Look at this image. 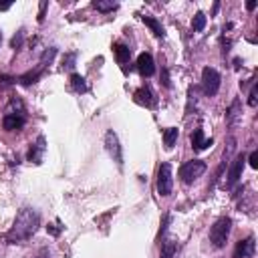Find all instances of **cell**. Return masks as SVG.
Here are the masks:
<instances>
[{
	"label": "cell",
	"mask_w": 258,
	"mask_h": 258,
	"mask_svg": "<svg viewBox=\"0 0 258 258\" xmlns=\"http://www.w3.org/2000/svg\"><path fill=\"white\" fill-rule=\"evenodd\" d=\"M40 226V214L32 208H22L18 214H16V220L12 224V228L8 230L6 234V240L8 242H22V240H28L36 228Z\"/></svg>",
	"instance_id": "cell-1"
},
{
	"label": "cell",
	"mask_w": 258,
	"mask_h": 258,
	"mask_svg": "<svg viewBox=\"0 0 258 258\" xmlns=\"http://www.w3.org/2000/svg\"><path fill=\"white\" fill-rule=\"evenodd\" d=\"M230 230H232V220L228 216L220 218L214 222V226L210 228V242L216 246V248H224L226 246V240L230 236Z\"/></svg>",
	"instance_id": "cell-2"
},
{
	"label": "cell",
	"mask_w": 258,
	"mask_h": 258,
	"mask_svg": "<svg viewBox=\"0 0 258 258\" xmlns=\"http://www.w3.org/2000/svg\"><path fill=\"white\" fill-rule=\"evenodd\" d=\"M220 85H222V77L214 67H206L202 71V89L206 97H214L220 91Z\"/></svg>",
	"instance_id": "cell-3"
},
{
	"label": "cell",
	"mask_w": 258,
	"mask_h": 258,
	"mask_svg": "<svg viewBox=\"0 0 258 258\" xmlns=\"http://www.w3.org/2000/svg\"><path fill=\"white\" fill-rule=\"evenodd\" d=\"M208 170L206 162L202 160H192V162H186L182 168H180V178L184 184H194L198 178L204 176V172Z\"/></svg>",
	"instance_id": "cell-4"
},
{
	"label": "cell",
	"mask_w": 258,
	"mask_h": 258,
	"mask_svg": "<svg viewBox=\"0 0 258 258\" xmlns=\"http://www.w3.org/2000/svg\"><path fill=\"white\" fill-rule=\"evenodd\" d=\"M174 190V172H172V164L164 162L158 170V194L160 196H170Z\"/></svg>",
	"instance_id": "cell-5"
},
{
	"label": "cell",
	"mask_w": 258,
	"mask_h": 258,
	"mask_svg": "<svg viewBox=\"0 0 258 258\" xmlns=\"http://www.w3.org/2000/svg\"><path fill=\"white\" fill-rule=\"evenodd\" d=\"M105 149H107V153L111 156V160L119 168H123V149H121L119 137H117V133L113 129H107V133H105Z\"/></svg>",
	"instance_id": "cell-6"
},
{
	"label": "cell",
	"mask_w": 258,
	"mask_h": 258,
	"mask_svg": "<svg viewBox=\"0 0 258 258\" xmlns=\"http://www.w3.org/2000/svg\"><path fill=\"white\" fill-rule=\"evenodd\" d=\"M244 156H236L234 158V162H232V166H230V170H228V180H226V188L230 190V188H234L238 182H240V178H242V172H244Z\"/></svg>",
	"instance_id": "cell-7"
},
{
	"label": "cell",
	"mask_w": 258,
	"mask_h": 258,
	"mask_svg": "<svg viewBox=\"0 0 258 258\" xmlns=\"http://www.w3.org/2000/svg\"><path fill=\"white\" fill-rule=\"evenodd\" d=\"M44 151H46V139H44V135H38L36 137V141L30 145V149H28V156H26V160L30 162V164H42V156H44Z\"/></svg>",
	"instance_id": "cell-8"
},
{
	"label": "cell",
	"mask_w": 258,
	"mask_h": 258,
	"mask_svg": "<svg viewBox=\"0 0 258 258\" xmlns=\"http://www.w3.org/2000/svg\"><path fill=\"white\" fill-rule=\"evenodd\" d=\"M256 252V240L254 236H248L246 240H240L234 250V258H254Z\"/></svg>",
	"instance_id": "cell-9"
},
{
	"label": "cell",
	"mask_w": 258,
	"mask_h": 258,
	"mask_svg": "<svg viewBox=\"0 0 258 258\" xmlns=\"http://www.w3.org/2000/svg\"><path fill=\"white\" fill-rule=\"evenodd\" d=\"M137 71L143 77H151L153 73H156V63H153V57L149 53H141L137 57Z\"/></svg>",
	"instance_id": "cell-10"
},
{
	"label": "cell",
	"mask_w": 258,
	"mask_h": 258,
	"mask_svg": "<svg viewBox=\"0 0 258 258\" xmlns=\"http://www.w3.org/2000/svg\"><path fill=\"white\" fill-rule=\"evenodd\" d=\"M26 123V115H14V113H6L2 119V127L6 131H18L22 129Z\"/></svg>",
	"instance_id": "cell-11"
},
{
	"label": "cell",
	"mask_w": 258,
	"mask_h": 258,
	"mask_svg": "<svg viewBox=\"0 0 258 258\" xmlns=\"http://www.w3.org/2000/svg\"><path fill=\"white\" fill-rule=\"evenodd\" d=\"M135 101L139 103V105H145V107H156V97H153V93L147 85H143L135 91Z\"/></svg>",
	"instance_id": "cell-12"
},
{
	"label": "cell",
	"mask_w": 258,
	"mask_h": 258,
	"mask_svg": "<svg viewBox=\"0 0 258 258\" xmlns=\"http://www.w3.org/2000/svg\"><path fill=\"white\" fill-rule=\"evenodd\" d=\"M212 143H214V139H206V137H204V129H200V127L192 133V147H194L196 151L208 149V147H212Z\"/></svg>",
	"instance_id": "cell-13"
},
{
	"label": "cell",
	"mask_w": 258,
	"mask_h": 258,
	"mask_svg": "<svg viewBox=\"0 0 258 258\" xmlns=\"http://www.w3.org/2000/svg\"><path fill=\"white\" fill-rule=\"evenodd\" d=\"M141 20H143V24L145 26H149V30L156 34L158 38H162V36H166V28L162 26V22L156 18V16H149V14H145V16H141Z\"/></svg>",
	"instance_id": "cell-14"
},
{
	"label": "cell",
	"mask_w": 258,
	"mask_h": 258,
	"mask_svg": "<svg viewBox=\"0 0 258 258\" xmlns=\"http://www.w3.org/2000/svg\"><path fill=\"white\" fill-rule=\"evenodd\" d=\"M113 53H115V59H117L119 65H125L131 59V48L127 44H123V42H115L113 44Z\"/></svg>",
	"instance_id": "cell-15"
},
{
	"label": "cell",
	"mask_w": 258,
	"mask_h": 258,
	"mask_svg": "<svg viewBox=\"0 0 258 258\" xmlns=\"http://www.w3.org/2000/svg\"><path fill=\"white\" fill-rule=\"evenodd\" d=\"M240 99H234L232 103H230V107L226 109V121H228V125H234L238 119H240Z\"/></svg>",
	"instance_id": "cell-16"
},
{
	"label": "cell",
	"mask_w": 258,
	"mask_h": 258,
	"mask_svg": "<svg viewBox=\"0 0 258 258\" xmlns=\"http://www.w3.org/2000/svg\"><path fill=\"white\" fill-rule=\"evenodd\" d=\"M93 8L99 12H113L119 8V2H113V0H95Z\"/></svg>",
	"instance_id": "cell-17"
},
{
	"label": "cell",
	"mask_w": 258,
	"mask_h": 258,
	"mask_svg": "<svg viewBox=\"0 0 258 258\" xmlns=\"http://www.w3.org/2000/svg\"><path fill=\"white\" fill-rule=\"evenodd\" d=\"M71 89H73L75 93H87V91H89V85H87L85 77L73 73V75H71Z\"/></svg>",
	"instance_id": "cell-18"
},
{
	"label": "cell",
	"mask_w": 258,
	"mask_h": 258,
	"mask_svg": "<svg viewBox=\"0 0 258 258\" xmlns=\"http://www.w3.org/2000/svg\"><path fill=\"white\" fill-rule=\"evenodd\" d=\"M42 73H44V69H36V71H30V73H26V75H20L16 81L20 83V85H32V83H36L40 77H42Z\"/></svg>",
	"instance_id": "cell-19"
},
{
	"label": "cell",
	"mask_w": 258,
	"mask_h": 258,
	"mask_svg": "<svg viewBox=\"0 0 258 258\" xmlns=\"http://www.w3.org/2000/svg\"><path fill=\"white\" fill-rule=\"evenodd\" d=\"M176 252H178V242H176V240H164L160 258H174Z\"/></svg>",
	"instance_id": "cell-20"
},
{
	"label": "cell",
	"mask_w": 258,
	"mask_h": 258,
	"mask_svg": "<svg viewBox=\"0 0 258 258\" xmlns=\"http://www.w3.org/2000/svg\"><path fill=\"white\" fill-rule=\"evenodd\" d=\"M178 127H168L166 131H164V145H166V149H172L174 147V143L178 141Z\"/></svg>",
	"instance_id": "cell-21"
},
{
	"label": "cell",
	"mask_w": 258,
	"mask_h": 258,
	"mask_svg": "<svg viewBox=\"0 0 258 258\" xmlns=\"http://www.w3.org/2000/svg\"><path fill=\"white\" fill-rule=\"evenodd\" d=\"M57 57V48L55 46H50V48H46L44 53H42V57H40V69H46L50 63H53V59Z\"/></svg>",
	"instance_id": "cell-22"
},
{
	"label": "cell",
	"mask_w": 258,
	"mask_h": 258,
	"mask_svg": "<svg viewBox=\"0 0 258 258\" xmlns=\"http://www.w3.org/2000/svg\"><path fill=\"white\" fill-rule=\"evenodd\" d=\"M192 28H194V32H202L206 28V14L204 12H196V16L192 20Z\"/></svg>",
	"instance_id": "cell-23"
},
{
	"label": "cell",
	"mask_w": 258,
	"mask_h": 258,
	"mask_svg": "<svg viewBox=\"0 0 258 258\" xmlns=\"http://www.w3.org/2000/svg\"><path fill=\"white\" fill-rule=\"evenodd\" d=\"M248 105L250 107H256L258 105V85L256 83H252V89L248 93Z\"/></svg>",
	"instance_id": "cell-24"
},
{
	"label": "cell",
	"mask_w": 258,
	"mask_h": 258,
	"mask_svg": "<svg viewBox=\"0 0 258 258\" xmlns=\"http://www.w3.org/2000/svg\"><path fill=\"white\" fill-rule=\"evenodd\" d=\"M75 59H77V53H67L65 59H63V69L65 71H71L75 67Z\"/></svg>",
	"instance_id": "cell-25"
},
{
	"label": "cell",
	"mask_w": 258,
	"mask_h": 258,
	"mask_svg": "<svg viewBox=\"0 0 258 258\" xmlns=\"http://www.w3.org/2000/svg\"><path fill=\"white\" fill-rule=\"evenodd\" d=\"M22 40H24V30L20 28V30H18V32L12 36V40H10V46H12V48H20V46H22Z\"/></svg>",
	"instance_id": "cell-26"
},
{
	"label": "cell",
	"mask_w": 258,
	"mask_h": 258,
	"mask_svg": "<svg viewBox=\"0 0 258 258\" xmlns=\"http://www.w3.org/2000/svg\"><path fill=\"white\" fill-rule=\"evenodd\" d=\"M248 164H250V168L252 170H256L258 168V151L254 149V151H250V156H248Z\"/></svg>",
	"instance_id": "cell-27"
},
{
	"label": "cell",
	"mask_w": 258,
	"mask_h": 258,
	"mask_svg": "<svg viewBox=\"0 0 258 258\" xmlns=\"http://www.w3.org/2000/svg\"><path fill=\"white\" fill-rule=\"evenodd\" d=\"M46 230H48V234H53V236H59L61 234V226L59 224H50Z\"/></svg>",
	"instance_id": "cell-28"
},
{
	"label": "cell",
	"mask_w": 258,
	"mask_h": 258,
	"mask_svg": "<svg viewBox=\"0 0 258 258\" xmlns=\"http://www.w3.org/2000/svg\"><path fill=\"white\" fill-rule=\"evenodd\" d=\"M162 81H164V87H172V83H170V75H168V69H166V67L162 69Z\"/></svg>",
	"instance_id": "cell-29"
},
{
	"label": "cell",
	"mask_w": 258,
	"mask_h": 258,
	"mask_svg": "<svg viewBox=\"0 0 258 258\" xmlns=\"http://www.w3.org/2000/svg\"><path fill=\"white\" fill-rule=\"evenodd\" d=\"M0 79H2V83H4V85H12V83H16V79H12V77H6V75H2Z\"/></svg>",
	"instance_id": "cell-30"
},
{
	"label": "cell",
	"mask_w": 258,
	"mask_h": 258,
	"mask_svg": "<svg viewBox=\"0 0 258 258\" xmlns=\"http://www.w3.org/2000/svg\"><path fill=\"white\" fill-rule=\"evenodd\" d=\"M44 8H46V2H42V4H40V14H38V20H40V22L44 20Z\"/></svg>",
	"instance_id": "cell-31"
},
{
	"label": "cell",
	"mask_w": 258,
	"mask_h": 258,
	"mask_svg": "<svg viewBox=\"0 0 258 258\" xmlns=\"http://www.w3.org/2000/svg\"><path fill=\"white\" fill-rule=\"evenodd\" d=\"M246 8H248V10H254V8H256V2H248Z\"/></svg>",
	"instance_id": "cell-32"
},
{
	"label": "cell",
	"mask_w": 258,
	"mask_h": 258,
	"mask_svg": "<svg viewBox=\"0 0 258 258\" xmlns=\"http://www.w3.org/2000/svg\"><path fill=\"white\" fill-rule=\"evenodd\" d=\"M6 8H10V4H0V10H6Z\"/></svg>",
	"instance_id": "cell-33"
},
{
	"label": "cell",
	"mask_w": 258,
	"mask_h": 258,
	"mask_svg": "<svg viewBox=\"0 0 258 258\" xmlns=\"http://www.w3.org/2000/svg\"><path fill=\"white\" fill-rule=\"evenodd\" d=\"M0 42H2V32H0Z\"/></svg>",
	"instance_id": "cell-34"
}]
</instances>
